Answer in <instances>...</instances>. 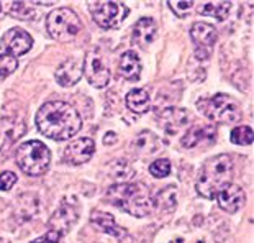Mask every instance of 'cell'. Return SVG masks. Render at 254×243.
<instances>
[{"instance_id":"28","label":"cell","mask_w":254,"mask_h":243,"mask_svg":"<svg viewBox=\"0 0 254 243\" xmlns=\"http://www.w3.org/2000/svg\"><path fill=\"white\" fill-rule=\"evenodd\" d=\"M18 68L17 58L10 56V55H0V81L8 78L10 74L15 73V69Z\"/></svg>"},{"instance_id":"30","label":"cell","mask_w":254,"mask_h":243,"mask_svg":"<svg viewBox=\"0 0 254 243\" xmlns=\"http://www.w3.org/2000/svg\"><path fill=\"white\" fill-rule=\"evenodd\" d=\"M15 182H17V174L12 171H5L0 174V191H10Z\"/></svg>"},{"instance_id":"17","label":"cell","mask_w":254,"mask_h":243,"mask_svg":"<svg viewBox=\"0 0 254 243\" xmlns=\"http://www.w3.org/2000/svg\"><path fill=\"white\" fill-rule=\"evenodd\" d=\"M158 36V25L156 21L149 17L139 18L133 26V43L138 45L139 48L146 50L148 46H151Z\"/></svg>"},{"instance_id":"20","label":"cell","mask_w":254,"mask_h":243,"mask_svg":"<svg viewBox=\"0 0 254 243\" xmlns=\"http://www.w3.org/2000/svg\"><path fill=\"white\" fill-rule=\"evenodd\" d=\"M118 73L127 81H138L141 76V61L134 51H127L118 63Z\"/></svg>"},{"instance_id":"11","label":"cell","mask_w":254,"mask_h":243,"mask_svg":"<svg viewBox=\"0 0 254 243\" xmlns=\"http://www.w3.org/2000/svg\"><path fill=\"white\" fill-rule=\"evenodd\" d=\"M95 151V143L92 138L80 137L72 140L64 150V160L69 164H84L90 161Z\"/></svg>"},{"instance_id":"13","label":"cell","mask_w":254,"mask_h":243,"mask_svg":"<svg viewBox=\"0 0 254 243\" xmlns=\"http://www.w3.org/2000/svg\"><path fill=\"white\" fill-rule=\"evenodd\" d=\"M217 138L215 125H193L184 135L181 143L184 148H198L205 145H212Z\"/></svg>"},{"instance_id":"31","label":"cell","mask_w":254,"mask_h":243,"mask_svg":"<svg viewBox=\"0 0 254 243\" xmlns=\"http://www.w3.org/2000/svg\"><path fill=\"white\" fill-rule=\"evenodd\" d=\"M31 243H63V235L58 234L55 230H48V234L33 240Z\"/></svg>"},{"instance_id":"4","label":"cell","mask_w":254,"mask_h":243,"mask_svg":"<svg viewBox=\"0 0 254 243\" xmlns=\"http://www.w3.org/2000/svg\"><path fill=\"white\" fill-rule=\"evenodd\" d=\"M18 168L30 176H41L50 169L51 151L43 142L30 140L21 143L15 155Z\"/></svg>"},{"instance_id":"26","label":"cell","mask_w":254,"mask_h":243,"mask_svg":"<svg viewBox=\"0 0 254 243\" xmlns=\"http://www.w3.org/2000/svg\"><path fill=\"white\" fill-rule=\"evenodd\" d=\"M8 13L12 17L18 18V20H31L36 17L35 8L26 7L25 2H10L8 3Z\"/></svg>"},{"instance_id":"29","label":"cell","mask_w":254,"mask_h":243,"mask_svg":"<svg viewBox=\"0 0 254 243\" xmlns=\"http://www.w3.org/2000/svg\"><path fill=\"white\" fill-rule=\"evenodd\" d=\"M167 5H169L171 10L177 15V17H187L193 8V2H177V0H169Z\"/></svg>"},{"instance_id":"18","label":"cell","mask_w":254,"mask_h":243,"mask_svg":"<svg viewBox=\"0 0 254 243\" xmlns=\"http://www.w3.org/2000/svg\"><path fill=\"white\" fill-rule=\"evenodd\" d=\"M161 147H163L161 140L156 137L153 132H149V130L141 132L136 138H134V142H133L134 155H136L138 158H143V160L148 158V156L158 155L159 151H161Z\"/></svg>"},{"instance_id":"3","label":"cell","mask_w":254,"mask_h":243,"mask_svg":"<svg viewBox=\"0 0 254 243\" xmlns=\"http://www.w3.org/2000/svg\"><path fill=\"white\" fill-rule=\"evenodd\" d=\"M235 174L233 160L228 155H217L205 161L202 169L198 172L195 189L198 196L212 201L223 191L226 186L231 184Z\"/></svg>"},{"instance_id":"27","label":"cell","mask_w":254,"mask_h":243,"mask_svg":"<svg viewBox=\"0 0 254 243\" xmlns=\"http://www.w3.org/2000/svg\"><path fill=\"white\" fill-rule=\"evenodd\" d=\"M149 172L154 177H158V179H163V177L171 174V161L166 158H159L153 161V163L149 164Z\"/></svg>"},{"instance_id":"16","label":"cell","mask_w":254,"mask_h":243,"mask_svg":"<svg viewBox=\"0 0 254 243\" xmlns=\"http://www.w3.org/2000/svg\"><path fill=\"white\" fill-rule=\"evenodd\" d=\"M158 120L167 133H176L190 123V113L186 109H164L159 112Z\"/></svg>"},{"instance_id":"22","label":"cell","mask_w":254,"mask_h":243,"mask_svg":"<svg viewBox=\"0 0 254 243\" xmlns=\"http://www.w3.org/2000/svg\"><path fill=\"white\" fill-rule=\"evenodd\" d=\"M231 7H233L231 2H207L198 8V13L205 15V17H213L220 21H223L230 15Z\"/></svg>"},{"instance_id":"12","label":"cell","mask_w":254,"mask_h":243,"mask_svg":"<svg viewBox=\"0 0 254 243\" xmlns=\"http://www.w3.org/2000/svg\"><path fill=\"white\" fill-rule=\"evenodd\" d=\"M84 74L87 78L89 84L97 89H102L110 81V69L100 56L90 55L84 61Z\"/></svg>"},{"instance_id":"23","label":"cell","mask_w":254,"mask_h":243,"mask_svg":"<svg viewBox=\"0 0 254 243\" xmlns=\"http://www.w3.org/2000/svg\"><path fill=\"white\" fill-rule=\"evenodd\" d=\"M153 206H156L161 210H174L177 206V192L174 186H169L167 189H161V191L153 197Z\"/></svg>"},{"instance_id":"5","label":"cell","mask_w":254,"mask_h":243,"mask_svg":"<svg viewBox=\"0 0 254 243\" xmlns=\"http://www.w3.org/2000/svg\"><path fill=\"white\" fill-rule=\"evenodd\" d=\"M46 30L53 40L59 43H69L82 30V21L72 8H55L46 18Z\"/></svg>"},{"instance_id":"32","label":"cell","mask_w":254,"mask_h":243,"mask_svg":"<svg viewBox=\"0 0 254 243\" xmlns=\"http://www.w3.org/2000/svg\"><path fill=\"white\" fill-rule=\"evenodd\" d=\"M117 142V135L113 133V132H109L105 135V138H104V143L105 145H112V143H115Z\"/></svg>"},{"instance_id":"6","label":"cell","mask_w":254,"mask_h":243,"mask_svg":"<svg viewBox=\"0 0 254 243\" xmlns=\"http://www.w3.org/2000/svg\"><path fill=\"white\" fill-rule=\"evenodd\" d=\"M197 105L205 117L221 125H231L241 118L240 105L226 94H215L208 99L200 100Z\"/></svg>"},{"instance_id":"2","label":"cell","mask_w":254,"mask_h":243,"mask_svg":"<svg viewBox=\"0 0 254 243\" xmlns=\"http://www.w3.org/2000/svg\"><path fill=\"white\" fill-rule=\"evenodd\" d=\"M107 199L112 206L133 217H146L153 212V196L141 182H117L109 187Z\"/></svg>"},{"instance_id":"24","label":"cell","mask_w":254,"mask_h":243,"mask_svg":"<svg viewBox=\"0 0 254 243\" xmlns=\"http://www.w3.org/2000/svg\"><path fill=\"white\" fill-rule=\"evenodd\" d=\"M230 140L233 142L235 145H240V147H246V145H251L253 140H254V132L251 127L248 125H240V127H235L231 130L230 135Z\"/></svg>"},{"instance_id":"1","label":"cell","mask_w":254,"mask_h":243,"mask_svg":"<svg viewBox=\"0 0 254 243\" xmlns=\"http://www.w3.org/2000/svg\"><path fill=\"white\" fill-rule=\"evenodd\" d=\"M36 127L45 137L64 142L82 128V118L71 104L63 100L46 102L36 113Z\"/></svg>"},{"instance_id":"10","label":"cell","mask_w":254,"mask_h":243,"mask_svg":"<svg viewBox=\"0 0 254 243\" xmlns=\"http://www.w3.org/2000/svg\"><path fill=\"white\" fill-rule=\"evenodd\" d=\"M0 45H2V48L5 50V55L17 58L31 50V46H33V38L26 33L25 30L15 26V28L8 30L7 33L3 35Z\"/></svg>"},{"instance_id":"7","label":"cell","mask_w":254,"mask_h":243,"mask_svg":"<svg viewBox=\"0 0 254 243\" xmlns=\"http://www.w3.org/2000/svg\"><path fill=\"white\" fill-rule=\"evenodd\" d=\"M90 13L97 25L112 30L122 26L128 17L129 8L122 2H90Z\"/></svg>"},{"instance_id":"15","label":"cell","mask_w":254,"mask_h":243,"mask_svg":"<svg viewBox=\"0 0 254 243\" xmlns=\"http://www.w3.org/2000/svg\"><path fill=\"white\" fill-rule=\"evenodd\" d=\"M215 199H217L220 209H223L225 212H228V214H235L245 206L246 194H245V191H243L241 186L231 182V184L226 186Z\"/></svg>"},{"instance_id":"8","label":"cell","mask_w":254,"mask_h":243,"mask_svg":"<svg viewBox=\"0 0 254 243\" xmlns=\"http://www.w3.org/2000/svg\"><path fill=\"white\" fill-rule=\"evenodd\" d=\"M190 38L195 45V58L200 61H205L212 56L215 43L218 40V31L213 25L197 21L190 28Z\"/></svg>"},{"instance_id":"25","label":"cell","mask_w":254,"mask_h":243,"mask_svg":"<svg viewBox=\"0 0 254 243\" xmlns=\"http://www.w3.org/2000/svg\"><path fill=\"white\" fill-rule=\"evenodd\" d=\"M112 176L115 177V179H120V181H125L128 182L129 177L134 176V169L129 166L128 161L125 160H117L112 163Z\"/></svg>"},{"instance_id":"14","label":"cell","mask_w":254,"mask_h":243,"mask_svg":"<svg viewBox=\"0 0 254 243\" xmlns=\"http://www.w3.org/2000/svg\"><path fill=\"white\" fill-rule=\"evenodd\" d=\"M82 74H84V63L80 59L67 58L58 66L55 78L58 81V84H61L63 87H71V85L79 82Z\"/></svg>"},{"instance_id":"21","label":"cell","mask_w":254,"mask_h":243,"mask_svg":"<svg viewBox=\"0 0 254 243\" xmlns=\"http://www.w3.org/2000/svg\"><path fill=\"white\" fill-rule=\"evenodd\" d=\"M127 107L136 115H143L151 109V97L144 89H133L127 95Z\"/></svg>"},{"instance_id":"19","label":"cell","mask_w":254,"mask_h":243,"mask_svg":"<svg viewBox=\"0 0 254 243\" xmlns=\"http://www.w3.org/2000/svg\"><path fill=\"white\" fill-rule=\"evenodd\" d=\"M90 222H92V225H95L100 232H104V234H107V235L115 237V239H122V237H125V234H127L120 225H117L113 215L107 214V212H102V210H94V212H92Z\"/></svg>"},{"instance_id":"9","label":"cell","mask_w":254,"mask_h":243,"mask_svg":"<svg viewBox=\"0 0 254 243\" xmlns=\"http://www.w3.org/2000/svg\"><path fill=\"white\" fill-rule=\"evenodd\" d=\"M79 214H80V207H79L77 199L66 197L61 202V206L58 207L56 212L51 215L48 227H50V230H55L58 234L64 235L72 229V225L75 222H77Z\"/></svg>"}]
</instances>
